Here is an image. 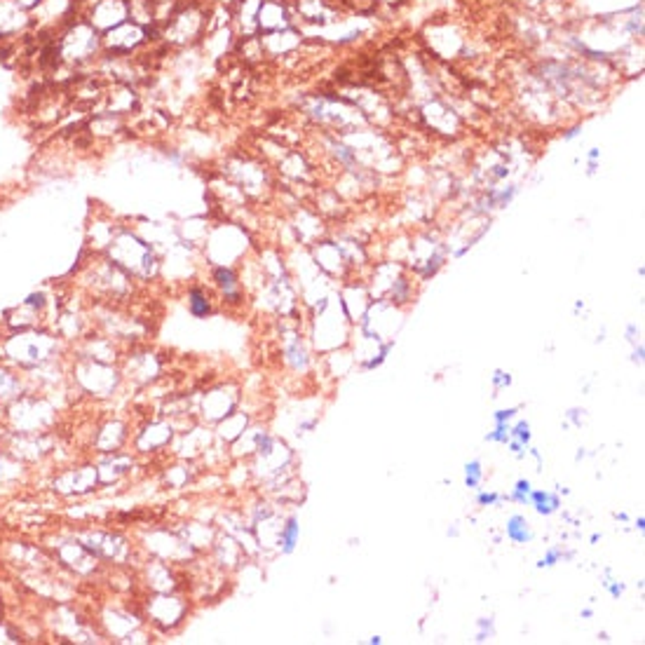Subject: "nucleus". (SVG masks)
I'll use <instances>...</instances> for the list:
<instances>
[{"mask_svg": "<svg viewBox=\"0 0 645 645\" xmlns=\"http://www.w3.org/2000/svg\"><path fill=\"white\" fill-rule=\"evenodd\" d=\"M54 52H57L59 61L64 66H68V68H80V66L90 64L92 59L104 54L101 33L92 27L85 17H78V20H73L71 24H66L57 33Z\"/></svg>", "mask_w": 645, "mask_h": 645, "instance_id": "1", "label": "nucleus"}, {"mask_svg": "<svg viewBox=\"0 0 645 645\" xmlns=\"http://www.w3.org/2000/svg\"><path fill=\"white\" fill-rule=\"evenodd\" d=\"M80 5H85V3L83 0H40L38 7L31 12L33 28L59 33L66 24L83 17L78 12Z\"/></svg>", "mask_w": 645, "mask_h": 645, "instance_id": "2", "label": "nucleus"}, {"mask_svg": "<svg viewBox=\"0 0 645 645\" xmlns=\"http://www.w3.org/2000/svg\"><path fill=\"white\" fill-rule=\"evenodd\" d=\"M83 17L99 33L111 31L113 27L130 20V0H92Z\"/></svg>", "mask_w": 645, "mask_h": 645, "instance_id": "3", "label": "nucleus"}, {"mask_svg": "<svg viewBox=\"0 0 645 645\" xmlns=\"http://www.w3.org/2000/svg\"><path fill=\"white\" fill-rule=\"evenodd\" d=\"M146 27L137 24V21H123L113 27L111 31L101 33V45H104V54H127L131 50H137L146 38Z\"/></svg>", "mask_w": 645, "mask_h": 645, "instance_id": "4", "label": "nucleus"}, {"mask_svg": "<svg viewBox=\"0 0 645 645\" xmlns=\"http://www.w3.org/2000/svg\"><path fill=\"white\" fill-rule=\"evenodd\" d=\"M31 28V12L17 5L14 0H0V40L20 38Z\"/></svg>", "mask_w": 645, "mask_h": 645, "instance_id": "5", "label": "nucleus"}, {"mask_svg": "<svg viewBox=\"0 0 645 645\" xmlns=\"http://www.w3.org/2000/svg\"><path fill=\"white\" fill-rule=\"evenodd\" d=\"M507 535H509V540L519 542V545H523V542H528V540H533V533H530V528H528V522L523 519V516H512V519H509Z\"/></svg>", "mask_w": 645, "mask_h": 645, "instance_id": "6", "label": "nucleus"}, {"mask_svg": "<svg viewBox=\"0 0 645 645\" xmlns=\"http://www.w3.org/2000/svg\"><path fill=\"white\" fill-rule=\"evenodd\" d=\"M530 500H533L535 509L540 512V514H552L559 509V498L552 496V493H545V490H535L530 493Z\"/></svg>", "mask_w": 645, "mask_h": 645, "instance_id": "7", "label": "nucleus"}, {"mask_svg": "<svg viewBox=\"0 0 645 645\" xmlns=\"http://www.w3.org/2000/svg\"><path fill=\"white\" fill-rule=\"evenodd\" d=\"M190 313L195 315V317H204V315H209V303L200 289H193V291H190Z\"/></svg>", "mask_w": 645, "mask_h": 645, "instance_id": "8", "label": "nucleus"}, {"mask_svg": "<svg viewBox=\"0 0 645 645\" xmlns=\"http://www.w3.org/2000/svg\"><path fill=\"white\" fill-rule=\"evenodd\" d=\"M299 523L289 522L287 528H284V533H282V547H284V552H293V547H296V542H299Z\"/></svg>", "mask_w": 645, "mask_h": 645, "instance_id": "9", "label": "nucleus"}, {"mask_svg": "<svg viewBox=\"0 0 645 645\" xmlns=\"http://www.w3.org/2000/svg\"><path fill=\"white\" fill-rule=\"evenodd\" d=\"M479 482H482V463L474 460V463H469L467 467H465V483H467L469 489H476Z\"/></svg>", "mask_w": 645, "mask_h": 645, "instance_id": "10", "label": "nucleus"}, {"mask_svg": "<svg viewBox=\"0 0 645 645\" xmlns=\"http://www.w3.org/2000/svg\"><path fill=\"white\" fill-rule=\"evenodd\" d=\"M216 280H219V284L226 289V293H230V289H233L235 284V273L230 267H216Z\"/></svg>", "mask_w": 645, "mask_h": 645, "instance_id": "11", "label": "nucleus"}, {"mask_svg": "<svg viewBox=\"0 0 645 645\" xmlns=\"http://www.w3.org/2000/svg\"><path fill=\"white\" fill-rule=\"evenodd\" d=\"M509 437H516V442L523 443V446H526V443L530 442V425L523 423V420H522V423L516 425L514 430L509 432Z\"/></svg>", "mask_w": 645, "mask_h": 645, "instance_id": "12", "label": "nucleus"}, {"mask_svg": "<svg viewBox=\"0 0 645 645\" xmlns=\"http://www.w3.org/2000/svg\"><path fill=\"white\" fill-rule=\"evenodd\" d=\"M530 493H533V489H530V482H519L516 483V490H514V500L519 502H526L528 498H530Z\"/></svg>", "mask_w": 645, "mask_h": 645, "instance_id": "13", "label": "nucleus"}, {"mask_svg": "<svg viewBox=\"0 0 645 645\" xmlns=\"http://www.w3.org/2000/svg\"><path fill=\"white\" fill-rule=\"evenodd\" d=\"M559 559H561V552H559V549H552V552H549V554L540 561V568H545V566H554V563H556V561H559Z\"/></svg>", "mask_w": 645, "mask_h": 645, "instance_id": "14", "label": "nucleus"}, {"mask_svg": "<svg viewBox=\"0 0 645 645\" xmlns=\"http://www.w3.org/2000/svg\"><path fill=\"white\" fill-rule=\"evenodd\" d=\"M516 413V409H507V410H498L496 413V423H507V420H512Z\"/></svg>", "mask_w": 645, "mask_h": 645, "instance_id": "15", "label": "nucleus"}, {"mask_svg": "<svg viewBox=\"0 0 645 645\" xmlns=\"http://www.w3.org/2000/svg\"><path fill=\"white\" fill-rule=\"evenodd\" d=\"M502 498L496 496V493H483V496H479V502L482 505H496V502H500Z\"/></svg>", "mask_w": 645, "mask_h": 645, "instance_id": "16", "label": "nucleus"}, {"mask_svg": "<svg viewBox=\"0 0 645 645\" xmlns=\"http://www.w3.org/2000/svg\"><path fill=\"white\" fill-rule=\"evenodd\" d=\"M14 3H17V5H20V7H24L27 12H33V10L38 7L40 0H14Z\"/></svg>", "mask_w": 645, "mask_h": 645, "instance_id": "17", "label": "nucleus"}]
</instances>
